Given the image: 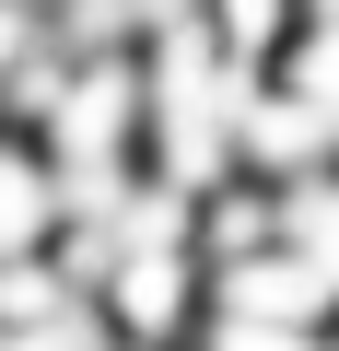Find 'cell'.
Segmentation results:
<instances>
[{"label":"cell","instance_id":"6da1fadb","mask_svg":"<svg viewBox=\"0 0 339 351\" xmlns=\"http://www.w3.org/2000/svg\"><path fill=\"white\" fill-rule=\"evenodd\" d=\"M188 351H327V328H258V316H199Z\"/></svg>","mask_w":339,"mask_h":351}]
</instances>
